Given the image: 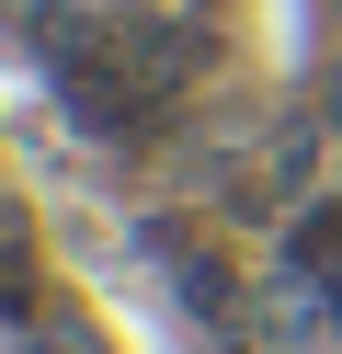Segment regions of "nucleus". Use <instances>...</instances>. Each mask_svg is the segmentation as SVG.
I'll return each instance as SVG.
<instances>
[{
	"instance_id": "obj_1",
	"label": "nucleus",
	"mask_w": 342,
	"mask_h": 354,
	"mask_svg": "<svg viewBox=\"0 0 342 354\" xmlns=\"http://www.w3.org/2000/svg\"><path fill=\"white\" fill-rule=\"evenodd\" d=\"M114 46H126V69L149 80L160 115H182V92L217 69V12H114Z\"/></svg>"
},
{
	"instance_id": "obj_2",
	"label": "nucleus",
	"mask_w": 342,
	"mask_h": 354,
	"mask_svg": "<svg viewBox=\"0 0 342 354\" xmlns=\"http://www.w3.org/2000/svg\"><path fill=\"white\" fill-rule=\"evenodd\" d=\"M149 252H160V274L182 286V308H194V320H240V274H228V252L217 240L194 229V217H149Z\"/></svg>"
},
{
	"instance_id": "obj_3",
	"label": "nucleus",
	"mask_w": 342,
	"mask_h": 354,
	"mask_svg": "<svg viewBox=\"0 0 342 354\" xmlns=\"http://www.w3.org/2000/svg\"><path fill=\"white\" fill-rule=\"evenodd\" d=\"M319 149H331V126H319V103H296V115H274V138H263V194H274V206H308V183H319Z\"/></svg>"
},
{
	"instance_id": "obj_4",
	"label": "nucleus",
	"mask_w": 342,
	"mask_h": 354,
	"mask_svg": "<svg viewBox=\"0 0 342 354\" xmlns=\"http://www.w3.org/2000/svg\"><path fill=\"white\" fill-rule=\"evenodd\" d=\"M285 274L319 286V297L342 308V206H319V194L296 206V229H285Z\"/></svg>"
},
{
	"instance_id": "obj_5",
	"label": "nucleus",
	"mask_w": 342,
	"mask_h": 354,
	"mask_svg": "<svg viewBox=\"0 0 342 354\" xmlns=\"http://www.w3.org/2000/svg\"><path fill=\"white\" fill-rule=\"evenodd\" d=\"M46 274H35V240H23V217H0V331H23V320H46Z\"/></svg>"
},
{
	"instance_id": "obj_6",
	"label": "nucleus",
	"mask_w": 342,
	"mask_h": 354,
	"mask_svg": "<svg viewBox=\"0 0 342 354\" xmlns=\"http://www.w3.org/2000/svg\"><path fill=\"white\" fill-rule=\"evenodd\" d=\"M308 103H319V126H331V138H342V57H331V69H319V92H308Z\"/></svg>"
},
{
	"instance_id": "obj_7",
	"label": "nucleus",
	"mask_w": 342,
	"mask_h": 354,
	"mask_svg": "<svg viewBox=\"0 0 342 354\" xmlns=\"http://www.w3.org/2000/svg\"><path fill=\"white\" fill-rule=\"evenodd\" d=\"M331 12H342V0H331Z\"/></svg>"
}]
</instances>
